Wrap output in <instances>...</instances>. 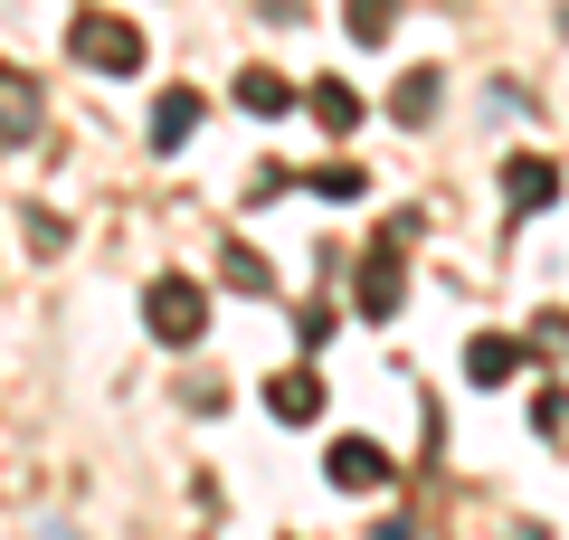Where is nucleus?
<instances>
[{"label":"nucleus","mask_w":569,"mask_h":540,"mask_svg":"<svg viewBox=\"0 0 569 540\" xmlns=\"http://www.w3.org/2000/svg\"><path fill=\"white\" fill-rule=\"evenodd\" d=\"M313 114H323L332 133H351V123H361V96H351V86H313Z\"/></svg>","instance_id":"nucleus-12"},{"label":"nucleus","mask_w":569,"mask_h":540,"mask_svg":"<svg viewBox=\"0 0 569 540\" xmlns=\"http://www.w3.org/2000/svg\"><path fill=\"white\" fill-rule=\"evenodd\" d=\"M142 313H152V332H162L171 351H190V341H200V322H209V303H200V284H190V276H162Z\"/></svg>","instance_id":"nucleus-2"},{"label":"nucleus","mask_w":569,"mask_h":540,"mask_svg":"<svg viewBox=\"0 0 569 540\" xmlns=\"http://www.w3.org/2000/svg\"><path fill=\"white\" fill-rule=\"evenodd\" d=\"M503 190H512V209H541L550 190H560V171H550V161H512V171H503Z\"/></svg>","instance_id":"nucleus-9"},{"label":"nucleus","mask_w":569,"mask_h":540,"mask_svg":"<svg viewBox=\"0 0 569 540\" xmlns=\"http://www.w3.org/2000/svg\"><path fill=\"white\" fill-rule=\"evenodd\" d=\"M466 370H475V389H503L512 370H522V351H512L503 332H485V341H475V351H466Z\"/></svg>","instance_id":"nucleus-6"},{"label":"nucleus","mask_w":569,"mask_h":540,"mask_svg":"<svg viewBox=\"0 0 569 540\" xmlns=\"http://www.w3.org/2000/svg\"><path fill=\"white\" fill-rule=\"evenodd\" d=\"M238 104H247V114H284V104H295V86H284L276 67H247V77H238Z\"/></svg>","instance_id":"nucleus-8"},{"label":"nucleus","mask_w":569,"mask_h":540,"mask_svg":"<svg viewBox=\"0 0 569 540\" xmlns=\"http://www.w3.org/2000/svg\"><path fill=\"white\" fill-rule=\"evenodd\" d=\"M67 48H77V58L96 67V77H133V67H142V29L104 20V10H86V20H77V39H67Z\"/></svg>","instance_id":"nucleus-1"},{"label":"nucleus","mask_w":569,"mask_h":540,"mask_svg":"<svg viewBox=\"0 0 569 540\" xmlns=\"http://www.w3.org/2000/svg\"><path fill=\"white\" fill-rule=\"evenodd\" d=\"M190 123H200V96H162L152 104V152H181Z\"/></svg>","instance_id":"nucleus-7"},{"label":"nucleus","mask_w":569,"mask_h":540,"mask_svg":"<svg viewBox=\"0 0 569 540\" xmlns=\"http://www.w3.org/2000/svg\"><path fill=\"white\" fill-rule=\"evenodd\" d=\"M228 284H247V294L266 284V257H257V247H228Z\"/></svg>","instance_id":"nucleus-14"},{"label":"nucleus","mask_w":569,"mask_h":540,"mask_svg":"<svg viewBox=\"0 0 569 540\" xmlns=\"http://www.w3.org/2000/svg\"><path fill=\"white\" fill-rule=\"evenodd\" d=\"M342 20H351V39H389V29H399V0H351V10H342Z\"/></svg>","instance_id":"nucleus-10"},{"label":"nucleus","mask_w":569,"mask_h":540,"mask_svg":"<svg viewBox=\"0 0 569 540\" xmlns=\"http://www.w3.org/2000/svg\"><path fill=\"white\" fill-rule=\"evenodd\" d=\"M408 228H418V219H399V228H389V247L361 266V313H370V322L399 313V284H408V276H399V247H408Z\"/></svg>","instance_id":"nucleus-3"},{"label":"nucleus","mask_w":569,"mask_h":540,"mask_svg":"<svg viewBox=\"0 0 569 540\" xmlns=\"http://www.w3.org/2000/svg\"><path fill=\"white\" fill-rule=\"evenodd\" d=\"M0 133H39V86L20 67H0Z\"/></svg>","instance_id":"nucleus-5"},{"label":"nucleus","mask_w":569,"mask_h":540,"mask_svg":"<svg viewBox=\"0 0 569 540\" xmlns=\"http://www.w3.org/2000/svg\"><path fill=\"white\" fill-rule=\"evenodd\" d=\"M332 483H342V493H380V483H389V456H380L370 437H342V446H332Z\"/></svg>","instance_id":"nucleus-4"},{"label":"nucleus","mask_w":569,"mask_h":540,"mask_svg":"<svg viewBox=\"0 0 569 540\" xmlns=\"http://www.w3.org/2000/svg\"><path fill=\"white\" fill-rule=\"evenodd\" d=\"M399 114H408V123H427V114H437V67H418V77L399 86Z\"/></svg>","instance_id":"nucleus-13"},{"label":"nucleus","mask_w":569,"mask_h":540,"mask_svg":"<svg viewBox=\"0 0 569 540\" xmlns=\"http://www.w3.org/2000/svg\"><path fill=\"white\" fill-rule=\"evenodd\" d=\"M266 399H276V418H323V380H276Z\"/></svg>","instance_id":"nucleus-11"}]
</instances>
